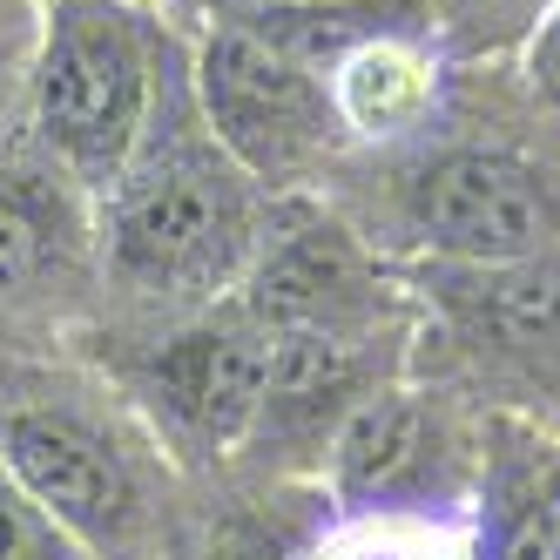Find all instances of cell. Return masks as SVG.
I'll list each match as a JSON object with an SVG mask.
<instances>
[{
  "instance_id": "3957f363",
  "label": "cell",
  "mask_w": 560,
  "mask_h": 560,
  "mask_svg": "<svg viewBox=\"0 0 560 560\" xmlns=\"http://www.w3.org/2000/svg\"><path fill=\"white\" fill-rule=\"evenodd\" d=\"M0 466L89 560H129L149 540V493L136 453L74 406L0 412Z\"/></svg>"
},
{
  "instance_id": "8992f818",
  "label": "cell",
  "mask_w": 560,
  "mask_h": 560,
  "mask_svg": "<svg viewBox=\"0 0 560 560\" xmlns=\"http://www.w3.org/2000/svg\"><path fill=\"white\" fill-rule=\"evenodd\" d=\"M270 345L277 331L264 317H217L163 345L155 358V406H163L183 432L230 446L257 425L264 385H270Z\"/></svg>"
},
{
  "instance_id": "30bf717a",
  "label": "cell",
  "mask_w": 560,
  "mask_h": 560,
  "mask_svg": "<svg viewBox=\"0 0 560 560\" xmlns=\"http://www.w3.org/2000/svg\"><path fill=\"white\" fill-rule=\"evenodd\" d=\"M453 304L506 345H560V257L547 250L520 264H459Z\"/></svg>"
},
{
  "instance_id": "7c38bea8",
  "label": "cell",
  "mask_w": 560,
  "mask_h": 560,
  "mask_svg": "<svg viewBox=\"0 0 560 560\" xmlns=\"http://www.w3.org/2000/svg\"><path fill=\"white\" fill-rule=\"evenodd\" d=\"M500 560H560V493H547L540 506L520 513V527L506 534Z\"/></svg>"
},
{
  "instance_id": "6da1fadb",
  "label": "cell",
  "mask_w": 560,
  "mask_h": 560,
  "mask_svg": "<svg viewBox=\"0 0 560 560\" xmlns=\"http://www.w3.org/2000/svg\"><path fill=\"white\" fill-rule=\"evenodd\" d=\"M34 136L82 189H115L155 115V34L129 0H61L34 27Z\"/></svg>"
},
{
  "instance_id": "277c9868",
  "label": "cell",
  "mask_w": 560,
  "mask_h": 560,
  "mask_svg": "<svg viewBox=\"0 0 560 560\" xmlns=\"http://www.w3.org/2000/svg\"><path fill=\"white\" fill-rule=\"evenodd\" d=\"M196 95H203L210 136L244 170H291L325 136V89L311 68L264 27H217L196 55Z\"/></svg>"
},
{
  "instance_id": "4fadbf2b",
  "label": "cell",
  "mask_w": 560,
  "mask_h": 560,
  "mask_svg": "<svg viewBox=\"0 0 560 560\" xmlns=\"http://www.w3.org/2000/svg\"><path fill=\"white\" fill-rule=\"evenodd\" d=\"M27 61H34V27H21L8 14V21H0V122H8L14 89H27Z\"/></svg>"
},
{
  "instance_id": "ba28073f",
  "label": "cell",
  "mask_w": 560,
  "mask_h": 560,
  "mask_svg": "<svg viewBox=\"0 0 560 560\" xmlns=\"http://www.w3.org/2000/svg\"><path fill=\"white\" fill-rule=\"evenodd\" d=\"M432 466V419L419 398L406 392H372L345 412L338 439H331V472H338V493L358 506H378L398 500L406 487H419Z\"/></svg>"
},
{
  "instance_id": "7a4b0ae2",
  "label": "cell",
  "mask_w": 560,
  "mask_h": 560,
  "mask_svg": "<svg viewBox=\"0 0 560 560\" xmlns=\"http://www.w3.org/2000/svg\"><path fill=\"white\" fill-rule=\"evenodd\" d=\"M108 257L149 291H217L250 257V203L230 149L142 136L108 189Z\"/></svg>"
},
{
  "instance_id": "9c48e42d",
  "label": "cell",
  "mask_w": 560,
  "mask_h": 560,
  "mask_svg": "<svg viewBox=\"0 0 560 560\" xmlns=\"http://www.w3.org/2000/svg\"><path fill=\"white\" fill-rule=\"evenodd\" d=\"M331 108L358 136H406L432 108V61L406 42H358L331 68Z\"/></svg>"
},
{
  "instance_id": "5b68a950",
  "label": "cell",
  "mask_w": 560,
  "mask_h": 560,
  "mask_svg": "<svg viewBox=\"0 0 560 560\" xmlns=\"http://www.w3.org/2000/svg\"><path fill=\"white\" fill-rule=\"evenodd\" d=\"M412 230L453 264H520L553 250V196L547 183L493 149H453L412 183Z\"/></svg>"
},
{
  "instance_id": "5bb4252c",
  "label": "cell",
  "mask_w": 560,
  "mask_h": 560,
  "mask_svg": "<svg viewBox=\"0 0 560 560\" xmlns=\"http://www.w3.org/2000/svg\"><path fill=\"white\" fill-rule=\"evenodd\" d=\"M338 560H453L439 540L425 534H365V540H351Z\"/></svg>"
},
{
  "instance_id": "52a82bcc",
  "label": "cell",
  "mask_w": 560,
  "mask_h": 560,
  "mask_svg": "<svg viewBox=\"0 0 560 560\" xmlns=\"http://www.w3.org/2000/svg\"><path fill=\"white\" fill-rule=\"evenodd\" d=\"M74 176L27 155H0V304H42L82 264Z\"/></svg>"
},
{
  "instance_id": "9a60e30c",
  "label": "cell",
  "mask_w": 560,
  "mask_h": 560,
  "mask_svg": "<svg viewBox=\"0 0 560 560\" xmlns=\"http://www.w3.org/2000/svg\"><path fill=\"white\" fill-rule=\"evenodd\" d=\"M534 82L560 102V8L547 14V27H540V42H534Z\"/></svg>"
},
{
  "instance_id": "8fae6325",
  "label": "cell",
  "mask_w": 560,
  "mask_h": 560,
  "mask_svg": "<svg viewBox=\"0 0 560 560\" xmlns=\"http://www.w3.org/2000/svg\"><path fill=\"white\" fill-rule=\"evenodd\" d=\"M0 560H89L42 506L14 487L8 466H0Z\"/></svg>"
}]
</instances>
